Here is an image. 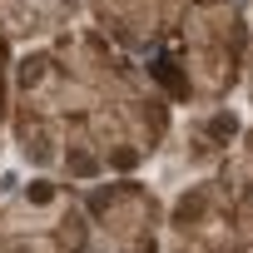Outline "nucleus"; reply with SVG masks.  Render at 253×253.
Instances as JSON below:
<instances>
[{
  "instance_id": "f257e3e1",
  "label": "nucleus",
  "mask_w": 253,
  "mask_h": 253,
  "mask_svg": "<svg viewBox=\"0 0 253 253\" xmlns=\"http://www.w3.org/2000/svg\"><path fill=\"white\" fill-rule=\"evenodd\" d=\"M0 253H84V223L50 189L25 194L0 218Z\"/></svg>"
},
{
  "instance_id": "f03ea898",
  "label": "nucleus",
  "mask_w": 253,
  "mask_h": 253,
  "mask_svg": "<svg viewBox=\"0 0 253 253\" xmlns=\"http://www.w3.org/2000/svg\"><path fill=\"white\" fill-rule=\"evenodd\" d=\"M179 253H253V204H233L218 218L179 213Z\"/></svg>"
}]
</instances>
